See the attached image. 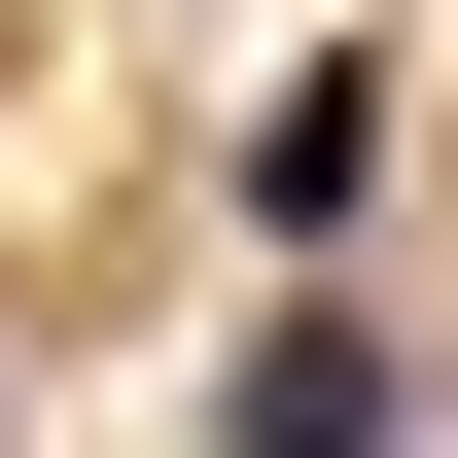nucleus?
Masks as SVG:
<instances>
[{"label":"nucleus","mask_w":458,"mask_h":458,"mask_svg":"<svg viewBox=\"0 0 458 458\" xmlns=\"http://www.w3.org/2000/svg\"><path fill=\"white\" fill-rule=\"evenodd\" d=\"M212 458H423V352L352 318V283H283V318L212 352Z\"/></svg>","instance_id":"obj_1"},{"label":"nucleus","mask_w":458,"mask_h":458,"mask_svg":"<svg viewBox=\"0 0 458 458\" xmlns=\"http://www.w3.org/2000/svg\"><path fill=\"white\" fill-rule=\"evenodd\" d=\"M247 247H283V283L388 247V71H283V106H247Z\"/></svg>","instance_id":"obj_2"}]
</instances>
